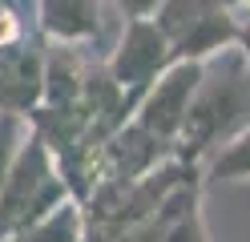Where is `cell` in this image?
Segmentation results:
<instances>
[{"instance_id": "1", "label": "cell", "mask_w": 250, "mask_h": 242, "mask_svg": "<svg viewBox=\"0 0 250 242\" xmlns=\"http://www.w3.org/2000/svg\"><path fill=\"white\" fill-rule=\"evenodd\" d=\"M250 125V69L242 53L222 57L210 65L206 61V73H202V85L190 101V113L182 121V133L174 145V157L186 161V166L202 170L218 145H226L230 137H238L242 129Z\"/></svg>"}, {"instance_id": "2", "label": "cell", "mask_w": 250, "mask_h": 242, "mask_svg": "<svg viewBox=\"0 0 250 242\" xmlns=\"http://www.w3.org/2000/svg\"><path fill=\"white\" fill-rule=\"evenodd\" d=\"M73 194L65 186V177H61V166H57L53 150L37 133H28L17 166L8 170L4 186H0V242L12 238L17 230H24L28 222L44 218L49 210H57Z\"/></svg>"}, {"instance_id": "3", "label": "cell", "mask_w": 250, "mask_h": 242, "mask_svg": "<svg viewBox=\"0 0 250 242\" xmlns=\"http://www.w3.org/2000/svg\"><path fill=\"white\" fill-rule=\"evenodd\" d=\"M174 61H178V57H174V44H169V37H166L153 21H125L121 41H117V48H113V57H109L105 73H109V81L117 85L125 109H129V117H133L137 101L146 97V89H149Z\"/></svg>"}, {"instance_id": "4", "label": "cell", "mask_w": 250, "mask_h": 242, "mask_svg": "<svg viewBox=\"0 0 250 242\" xmlns=\"http://www.w3.org/2000/svg\"><path fill=\"white\" fill-rule=\"evenodd\" d=\"M202 73H206V65H202V61H174L146 89V97L137 101V109H133L129 121H137L146 133H153V137L166 141V145H178L182 121H186L190 101H194V93L202 85Z\"/></svg>"}, {"instance_id": "5", "label": "cell", "mask_w": 250, "mask_h": 242, "mask_svg": "<svg viewBox=\"0 0 250 242\" xmlns=\"http://www.w3.org/2000/svg\"><path fill=\"white\" fill-rule=\"evenodd\" d=\"M41 93H44V53L28 44L0 53V113L28 117L41 105Z\"/></svg>"}, {"instance_id": "6", "label": "cell", "mask_w": 250, "mask_h": 242, "mask_svg": "<svg viewBox=\"0 0 250 242\" xmlns=\"http://www.w3.org/2000/svg\"><path fill=\"white\" fill-rule=\"evenodd\" d=\"M37 28L57 44H85L101 32V0H37Z\"/></svg>"}, {"instance_id": "7", "label": "cell", "mask_w": 250, "mask_h": 242, "mask_svg": "<svg viewBox=\"0 0 250 242\" xmlns=\"http://www.w3.org/2000/svg\"><path fill=\"white\" fill-rule=\"evenodd\" d=\"M4 242H85V206L77 198H69Z\"/></svg>"}, {"instance_id": "8", "label": "cell", "mask_w": 250, "mask_h": 242, "mask_svg": "<svg viewBox=\"0 0 250 242\" xmlns=\"http://www.w3.org/2000/svg\"><path fill=\"white\" fill-rule=\"evenodd\" d=\"M242 177H250V125L238 137H230L226 145H218V150L202 161V186L242 182Z\"/></svg>"}, {"instance_id": "9", "label": "cell", "mask_w": 250, "mask_h": 242, "mask_svg": "<svg viewBox=\"0 0 250 242\" xmlns=\"http://www.w3.org/2000/svg\"><path fill=\"white\" fill-rule=\"evenodd\" d=\"M234 4H238V0H166V4L153 12V24L174 41V37H182L190 24H198L202 16L222 12V8H234Z\"/></svg>"}, {"instance_id": "10", "label": "cell", "mask_w": 250, "mask_h": 242, "mask_svg": "<svg viewBox=\"0 0 250 242\" xmlns=\"http://www.w3.org/2000/svg\"><path fill=\"white\" fill-rule=\"evenodd\" d=\"M28 133H33L28 117H21V113H0V186H4L8 170L17 166V157L24 150Z\"/></svg>"}, {"instance_id": "11", "label": "cell", "mask_w": 250, "mask_h": 242, "mask_svg": "<svg viewBox=\"0 0 250 242\" xmlns=\"http://www.w3.org/2000/svg\"><path fill=\"white\" fill-rule=\"evenodd\" d=\"M28 44V21L24 8L17 0H0V53H12V48Z\"/></svg>"}, {"instance_id": "12", "label": "cell", "mask_w": 250, "mask_h": 242, "mask_svg": "<svg viewBox=\"0 0 250 242\" xmlns=\"http://www.w3.org/2000/svg\"><path fill=\"white\" fill-rule=\"evenodd\" d=\"M162 242H210V230H206V218H202V198H194L186 206V214L169 226V234Z\"/></svg>"}, {"instance_id": "13", "label": "cell", "mask_w": 250, "mask_h": 242, "mask_svg": "<svg viewBox=\"0 0 250 242\" xmlns=\"http://www.w3.org/2000/svg\"><path fill=\"white\" fill-rule=\"evenodd\" d=\"M113 4L125 12V21H153V12H158L166 0H113Z\"/></svg>"}, {"instance_id": "14", "label": "cell", "mask_w": 250, "mask_h": 242, "mask_svg": "<svg viewBox=\"0 0 250 242\" xmlns=\"http://www.w3.org/2000/svg\"><path fill=\"white\" fill-rule=\"evenodd\" d=\"M234 48L242 53L246 69H250V8H242V4H238V41H234Z\"/></svg>"}, {"instance_id": "15", "label": "cell", "mask_w": 250, "mask_h": 242, "mask_svg": "<svg viewBox=\"0 0 250 242\" xmlns=\"http://www.w3.org/2000/svg\"><path fill=\"white\" fill-rule=\"evenodd\" d=\"M238 4H242V8H250V0H238Z\"/></svg>"}]
</instances>
